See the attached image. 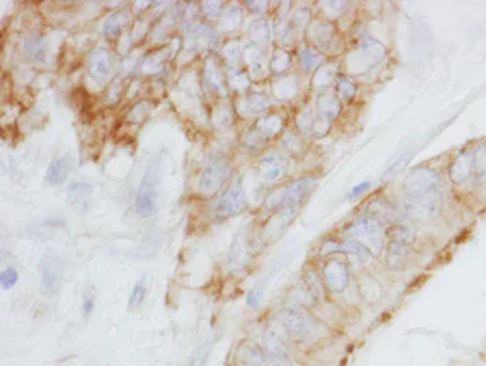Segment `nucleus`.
Segmentation results:
<instances>
[{"mask_svg":"<svg viewBox=\"0 0 486 366\" xmlns=\"http://www.w3.org/2000/svg\"><path fill=\"white\" fill-rule=\"evenodd\" d=\"M344 237L345 240L355 242L363 247L372 257H378L384 245V224L367 212L344 230Z\"/></svg>","mask_w":486,"mask_h":366,"instance_id":"obj_1","label":"nucleus"},{"mask_svg":"<svg viewBox=\"0 0 486 366\" xmlns=\"http://www.w3.org/2000/svg\"><path fill=\"white\" fill-rule=\"evenodd\" d=\"M315 180L313 178H303L298 182H293L287 187L276 190L274 193L268 196V200L264 203V208L271 212H293L302 206L306 196H308L315 188Z\"/></svg>","mask_w":486,"mask_h":366,"instance_id":"obj_2","label":"nucleus"},{"mask_svg":"<svg viewBox=\"0 0 486 366\" xmlns=\"http://www.w3.org/2000/svg\"><path fill=\"white\" fill-rule=\"evenodd\" d=\"M444 205V191L426 195H407L402 193L401 208L404 216L416 222H425L436 217Z\"/></svg>","mask_w":486,"mask_h":366,"instance_id":"obj_3","label":"nucleus"},{"mask_svg":"<svg viewBox=\"0 0 486 366\" xmlns=\"http://www.w3.org/2000/svg\"><path fill=\"white\" fill-rule=\"evenodd\" d=\"M159 198V159H153L146 167V172L138 187L135 211L141 217H151L158 208Z\"/></svg>","mask_w":486,"mask_h":366,"instance_id":"obj_4","label":"nucleus"},{"mask_svg":"<svg viewBox=\"0 0 486 366\" xmlns=\"http://www.w3.org/2000/svg\"><path fill=\"white\" fill-rule=\"evenodd\" d=\"M237 358L247 366H292V362L282 350H269L256 342H243Z\"/></svg>","mask_w":486,"mask_h":366,"instance_id":"obj_5","label":"nucleus"},{"mask_svg":"<svg viewBox=\"0 0 486 366\" xmlns=\"http://www.w3.org/2000/svg\"><path fill=\"white\" fill-rule=\"evenodd\" d=\"M404 193L407 195H426L444 191V178L439 172L428 167L414 168L402 183Z\"/></svg>","mask_w":486,"mask_h":366,"instance_id":"obj_6","label":"nucleus"},{"mask_svg":"<svg viewBox=\"0 0 486 366\" xmlns=\"http://www.w3.org/2000/svg\"><path fill=\"white\" fill-rule=\"evenodd\" d=\"M230 173V162L224 156H212V158L206 162L205 168H202L200 180H198V190L201 193H212L222 187L225 180L229 178Z\"/></svg>","mask_w":486,"mask_h":366,"instance_id":"obj_7","label":"nucleus"},{"mask_svg":"<svg viewBox=\"0 0 486 366\" xmlns=\"http://www.w3.org/2000/svg\"><path fill=\"white\" fill-rule=\"evenodd\" d=\"M63 264L62 258L59 254L48 253L44 254L43 259H40L39 264V274H40V294L44 297H54V295L59 292V287L62 284V276H63Z\"/></svg>","mask_w":486,"mask_h":366,"instance_id":"obj_8","label":"nucleus"},{"mask_svg":"<svg viewBox=\"0 0 486 366\" xmlns=\"http://www.w3.org/2000/svg\"><path fill=\"white\" fill-rule=\"evenodd\" d=\"M247 209L248 198L245 195V190H243L240 182H237L216 201V205L212 208V214L216 219L224 220L234 217L237 214H242Z\"/></svg>","mask_w":486,"mask_h":366,"instance_id":"obj_9","label":"nucleus"},{"mask_svg":"<svg viewBox=\"0 0 486 366\" xmlns=\"http://www.w3.org/2000/svg\"><path fill=\"white\" fill-rule=\"evenodd\" d=\"M279 321L284 329L292 337H297V339H305V337L311 335L316 328L313 319L297 306L284 308L279 315Z\"/></svg>","mask_w":486,"mask_h":366,"instance_id":"obj_10","label":"nucleus"},{"mask_svg":"<svg viewBox=\"0 0 486 366\" xmlns=\"http://www.w3.org/2000/svg\"><path fill=\"white\" fill-rule=\"evenodd\" d=\"M321 276L324 286H326L329 292L333 294L344 292L350 281L349 266H347L342 259H329L323 267Z\"/></svg>","mask_w":486,"mask_h":366,"instance_id":"obj_11","label":"nucleus"},{"mask_svg":"<svg viewBox=\"0 0 486 366\" xmlns=\"http://www.w3.org/2000/svg\"><path fill=\"white\" fill-rule=\"evenodd\" d=\"M354 57L357 59V63H360L363 67V70H368L386 59V48L378 41H363Z\"/></svg>","mask_w":486,"mask_h":366,"instance_id":"obj_12","label":"nucleus"},{"mask_svg":"<svg viewBox=\"0 0 486 366\" xmlns=\"http://www.w3.org/2000/svg\"><path fill=\"white\" fill-rule=\"evenodd\" d=\"M112 70V57L111 52L106 49H96L94 52H91L90 59H88V73L90 77L94 81H99V83H106L109 75H111Z\"/></svg>","mask_w":486,"mask_h":366,"instance_id":"obj_13","label":"nucleus"},{"mask_svg":"<svg viewBox=\"0 0 486 366\" xmlns=\"http://www.w3.org/2000/svg\"><path fill=\"white\" fill-rule=\"evenodd\" d=\"M473 177V149H465L453 161L449 168V178L454 185L465 183Z\"/></svg>","mask_w":486,"mask_h":366,"instance_id":"obj_14","label":"nucleus"},{"mask_svg":"<svg viewBox=\"0 0 486 366\" xmlns=\"http://www.w3.org/2000/svg\"><path fill=\"white\" fill-rule=\"evenodd\" d=\"M72 171V161L68 156H55L50 161V164L45 171L44 182L50 185V187H57L62 185L68 178V173Z\"/></svg>","mask_w":486,"mask_h":366,"instance_id":"obj_15","label":"nucleus"},{"mask_svg":"<svg viewBox=\"0 0 486 366\" xmlns=\"http://www.w3.org/2000/svg\"><path fill=\"white\" fill-rule=\"evenodd\" d=\"M410 253H412V247L405 245V243L389 240L387 243L386 249V263L391 269H401L410 258Z\"/></svg>","mask_w":486,"mask_h":366,"instance_id":"obj_16","label":"nucleus"},{"mask_svg":"<svg viewBox=\"0 0 486 366\" xmlns=\"http://www.w3.org/2000/svg\"><path fill=\"white\" fill-rule=\"evenodd\" d=\"M92 185L86 182H72L68 187V198L73 208H77L80 212H85L90 206V198L92 195Z\"/></svg>","mask_w":486,"mask_h":366,"instance_id":"obj_17","label":"nucleus"},{"mask_svg":"<svg viewBox=\"0 0 486 366\" xmlns=\"http://www.w3.org/2000/svg\"><path fill=\"white\" fill-rule=\"evenodd\" d=\"M316 107L318 119L328 122V124H331L340 114V101L333 95H321L316 101Z\"/></svg>","mask_w":486,"mask_h":366,"instance_id":"obj_18","label":"nucleus"},{"mask_svg":"<svg viewBox=\"0 0 486 366\" xmlns=\"http://www.w3.org/2000/svg\"><path fill=\"white\" fill-rule=\"evenodd\" d=\"M261 171H263V178L264 180H276L277 177H281L284 171H286V161L281 156L269 154L266 156L261 162Z\"/></svg>","mask_w":486,"mask_h":366,"instance_id":"obj_19","label":"nucleus"},{"mask_svg":"<svg viewBox=\"0 0 486 366\" xmlns=\"http://www.w3.org/2000/svg\"><path fill=\"white\" fill-rule=\"evenodd\" d=\"M473 178L478 182L486 180V141L473 149Z\"/></svg>","mask_w":486,"mask_h":366,"instance_id":"obj_20","label":"nucleus"},{"mask_svg":"<svg viewBox=\"0 0 486 366\" xmlns=\"http://www.w3.org/2000/svg\"><path fill=\"white\" fill-rule=\"evenodd\" d=\"M126 23H129V14L117 11V14H114L111 18L107 20L106 26H104V33H106L107 38H115L122 30H124Z\"/></svg>","mask_w":486,"mask_h":366,"instance_id":"obj_21","label":"nucleus"},{"mask_svg":"<svg viewBox=\"0 0 486 366\" xmlns=\"http://www.w3.org/2000/svg\"><path fill=\"white\" fill-rule=\"evenodd\" d=\"M335 90H338V95L344 102L352 101L357 95V86L354 81L347 77H342V75L335 78Z\"/></svg>","mask_w":486,"mask_h":366,"instance_id":"obj_22","label":"nucleus"},{"mask_svg":"<svg viewBox=\"0 0 486 366\" xmlns=\"http://www.w3.org/2000/svg\"><path fill=\"white\" fill-rule=\"evenodd\" d=\"M281 127H282L281 119H277V117L263 119L256 124V135L261 138H271L281 130Z\"/></svg>","mask_w":486,"mask_h":366,"instance_id":"obj_23","label":"nucleus"},{"mask_svg":"<svg viewBox=\"0 0 486 366\" xmlns=\"http://www.w3.org/2000/svg\"><path fill=\"white\" fill-rule=\"evenodd\" d=\"M25 49L33 60L43 62L45 59V44H44V41L38 36H31L30 39H28L25 44Z\"/></svg>","mask_w":486,"mask_h":366,"instance_id":"obj_24","label":"nucleus"},{"mask_svg":"<svg viewBox=\"0 0 486 366\" xmlns=\"http://www.w3.org/2000/svg\"><path fill=\"white\" fill-rule=\"evenodd\" d=\"M146 294H148L146 277H141L140 281H138L135 286H133L131 292H130V298H129V308H130V310L140 306L143 303L144 297H146Z\"/></svg>","mask_w":486,"mask_h":366,"instance_id":"obj_25","label":"nucleus"},{"mask_svg":"<svg viewBox=\"0 0 486 366\" xmlns=\"http://www.w3.org/2000/svg\"><path fill=\"white\" fill-rule=\"evenodd\" d=\"M315 34V43L320 44L321 48H326V45L331 44V41L334 38V28L328 23H318L313 30Z\"/></svg>","mask_w":486,"mask_h":366,"instance_id":"obj_26","label":"nucleus"},{"mask_svg":"<svg viewBox=\"0 0 486 366\" xmlns=\"http://www.w3.org/2000/svg\"><path fill=\"white\" fill-rule=\"evenodd\" d=\"M250 38L254 44H264L268 43L269 39V31H268V23L263 20L254 21L250 30Z\"/></svg>","mask_w":486,"mask_h":366,"instance_id":"obj_27","label":"nucleus"},{"mask_svg":"<svg viewBox=\"0 0 486 366\" xmlns=\"http://www.w3.org/2000/svg\"><path fill=\"white\" fill-rule=\"evenodd\" d=\"M16 282H18V272H16L14 266H10L5 271H2V276H0V284H2L4 290H10Z\"/></svg>","mask_w":486,"mask_h":366,"instance_id":"obj_28","label":"nucleus"},{"mask_svg":"<svg viewBox=\"0 0 486 366\" xmlns=\"http://www.w3.org/2000/svg\"><path fill=\"white\" fill-rule=\"evenodd\" d=\"M288 65H291V55L284 50H277L273 57V62H271V68L274 72H284Z\"/></svg>","mask_w":486,"mask_h":366,"instance_id":"obj_29","label":"nucleus"},{"mask_svg":"<svg viewBox=\"0 0 486 366\" xmlns=\"http://www.w3.org/2000/svg\"><path fill=\"white\" fill-rule=\"evenodd\" d=\"M334 73H335V70L331 67H324V68H320V72L316 73V86L318 88H326V86H329L333 83V80H334Z\"/></svg>","mask_w":486,"mask_h":366,"instance_id":"obj_30","label":"nucleus"},{"mask_svg":"<svg viewBox=\"0 0 486 366\" xmlns=\"http://www.w3.org/2000/svg\"><path fill=\"white\" fill-rule=\"evenodd\" d=\"M302 63L306 70H313L321 63V57L315 54V52L306 49L302 52Z\"/></svg>","mask_w":486,"mask_h":366,"instance_id":"obj_31","label":"nucleus"},{"mask_svg":"<svg viewBox=\"0 0 486 366\" xmlns=\"http://www.w3.org/2000/svg\"><path fill=\"white\" fill-rule=\"evenodd\" d=\"M94 292L92 290H86V294L83 295V316L85 318H90L92 310H94Z\"/></svg>","mask_w":486,"mask_h":366,"instance_id":"obj_32","label":"nucleus"},{"mask_svg":"<svg viewBox=\"0 0 486 366\" xmlns=\"http://www.w3.org/2000/svg\"><path fill=\"white\" fill-rule=\"evenodd\" d=\"M259 298H261V289L256 287V289H253L250 294H248V297H247V305L250 306V308H256L258 303H259Z\"/></svg>","mask_w":486,"mask_h":366,"instance_id":"obj_33","label":"nucleus"},{"mask_svg":"<svg viewBox=\"0 0 486 366\" xmlns=\"http://www.w3.org/2000/svg\"><path fill=\"white\" fill-rule=\"evenodd\" d=\"M409 161H410V156H409V154H407V156H404V158H401V159H396V164L392 166V167L389 168V171H387L386 176L389 177V176H392V173H397L399 171H402V168L405 167V164H407Z\"/></svg>","mask_w":486,"mask_h":366,"instance_id":"obj_34","label":"nucleus"},{"mask_svg":"<svg viewBox=\"0 0 486 366\" xmlns=\"http://www.w3.org/2000/svg\"><path fill=\"white\" fill-rule=\"evenodd\" d=\"M369 187H372V183H369V182H363L360 185H357V187H354V188L350 190V195L349 196H350V198H357V196H360V195L364 193V191L369 190Z\"/></svg>","mask_w":486,"mask_h":366,"instance_id":"obj_35","label":"nucleus"}]
</instances>
